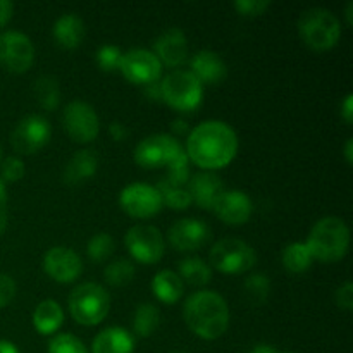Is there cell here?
I'll return each mask as SVG.
<instances>
[{"label": "cell", "instance_id": "cell-17", "mask_svg": "<svg viewBox=\"0 0 353 353\" xmlns=\"http://www.w3.org/2000/svg\"><path fill=\"white\" fill-rule=\"evenodd\" d=\"M154 55L162 68H172V71L188 62V38L181 28H169L154 41Z\"/></svg>", "mask_w": 353, "mask_h": 353}, {"label": "cell", "instance_id": "cell-39", "mask_svg": "<svg viewBox=\"0 0 353 353\" xmlns=\"http://www.w3.org/2000/svg\"><path fill=\"white\" fill-rule=\"evenodd\" d=\"M334 300H336V305L340 309L347 310V312L353 310V283L345 281L334 293Z\"/></svg>", "mask_w": 353, "mask_h": 353}, {"label": "cell", "instance_id": "cell-18", "mask_svg": "<svg viewBox=\"0 0 353 353\" xmlns=\"http://www.w3.org/2000/svg\"><path fill=\"white\" fill-rule=\"evenodd\" d=\"M212 212L224 224L241 226L250 221L252 212H254V202L241 190H224L223 195L214 203Z\"/></svg>", "mask_w": 353, "mask_h": 353}, {"label": "cell", "instance_id": "cell-40", "mask_svg": "<svg viewBox=\"0 0 353 353\" xmlns=\"http://www.w3.org/2000/svg\"><path fill=\"white\" fill-rule=\"evenodd\" d=\"M9 221V196H7L6 183L0 179V236L6 233Z\"/></svg>", "mask_w": 353, "mask_h": 353}, {"label": "cell", "instance_id": "cell-15", "mask_svg": "<svg viewBox=\"0 0 353 353\" xmlns=\"http://www.w3.org/2000/svg\"><path fill=\"white\" fill-rule=\"evenodd\" d=\"M43 271L45 274L55 283L68 285L74 283L83 272V261L72 248L68 247H52L43 255Z\"/></svg>", "mask_w": 353, "mask_h": 353}, {"label": "cell", "instance_id": "cell-23", "mask_svg": "<svg viewBox=\"0 0 353 353\" xmlns=\"http://www.w3.org/2000/svg\"><path fill=\"white\" fill-rule=\"evenodd\" d=\"M97 169H99V155L93 150L83 148L69 159L62 172V179L65 185H81L97 174Z\"/></svg>", "mask_w": 353, "mask_h": 353}, {"label": "cell", "instance_id": "cell-6", "mask_svg": "<svg viewBox=\"0 0 353 353\" xmlns=\"http://www.w3.org/2000/svg\"><path fill=\"white\" fill-rule=\"evenodd\" d=\"M69 314L81 326H99L110 310V295L102 285L93 281L74 286L68 300Z\"/></svg>", "mask_w": 353, "mask_h": 353}, {"label": "cell", "instance_id": "cell-8", "mask_svg": "<svg viewBox=\"0 0 353 353\" xmlns=\"http://www.w3.org/2000/svg\"><path fill=\"white\" fill-rule=\"evenodd\" d=\"M255 264H257V254L254 247L240 238H223L210 248L209 265L221 274H243L252 271Z\"/></svg>", "mask_w": 353, "mask_h": 353}, {"label": "cell", "instance_id": "cell-47", "mask_svg": "<svg viewBox=\"0 0 353 353\" xmlns=\"http://www.w3.org/2000/svg\"><path fill=\"white\" fill-rule=\"evenodd\" d=\"M0 353H21L19 348L9 340H0Z\"/></svg>", "mask_w": 353, "mask_h": 353}, {"label": "cell", "instance_id": "cell-29", "mask_svg": "<svg viewBox=\"0 0 353 353\" xmlns=\"http://www.w3.org/2000/svg\"><path fill=\"white\" fill-rule=\"evenodd\" d=\"M161 324V310L150 302L140 303L133 316V334L138 338H150Z\"/></svg>", "mask_w": 353, "mask_h": 353}, {"label": "cell", "instance_id": "cell-14", "mask_svg": "<svg viewBox=\"0 0 353 353\" xmlns=\"http://www.w3.org/2000/svg\"><path fill=\"white\" fill-rule=\"evenodd\" d=\"M119 71L133 85L147 86L161 79L162 64L152 50L133 48V50H128L123 54Z\"/></svg>", "mask_w": 353, "mask_h": 353}, {"label": "cell", "instance_id": "cell-9", "mask_svg": "<svg viewBox=\"0 0 353 353\" xmlns=\"http://www.w3.org/2000/svg\"><path fill=\"white\" fill-rule=\"evenodd\" d=\"M124 245L134 262L154 265L164 257L165 241L161 230L150 224L131 226L124 234Z\"/></svg>", "mask_w": 353, "mask_h": 353}, {"label": "cell", "instance_id": "cell-21", "mask_svg": "<svg viewBox=\"0 0 353 353\" xmlns=\"http://www.w3.org/2000/svg\"><path fill=\"white\" fill-rule=\"evenodd\" d=\"M137 341L126 327L110 326L100 331L92 343L90 353H134Z\"/></svg>", "mask_w": 353, "mask_h": 353}, {"label": "cell", "instance_id": "cell-3", "mask_svg": "<svg viewBox=\"0 0 353 353\" xmlns=\"http://www.w3.org/2000/svg\"><path fill=\"white\" fill-rule=\"evenodd\" d=\"M183 319L195 336L214 341L230 327V307L219 293L199 290L185 300Z\"/></svg>", "mask_w": 353, "mask_h": 353}, {"label": "cell", "instance_id": "cell-43", "mask_svg": "<svg viewBox=\"0 0 353 353\" xmlns=\"http://www.w3.org/2000/svg\"><path fill=\"white\" fill-rule=\"evenodd\" d=\"M14 14V3L10 0H0V28L6 26Z\"/></svg>", "mask_w": 353, "mask_h": 353}, {"label": "cell", "instance_id": "cell-51", "mask_svg": "<svg viewBox=\"0 0 353 353\" xmlns=\"http://www.w3.org/2000/svg\"><path fill=\"white\" fill-rule=\"evenodd\" d=\"M0 159H2V148H0Z\"/></svg>", "mask_w": 353, "mask_h": 353}, {"label": "cell", "instance_id": "cell-37", "mask_svg": "<svg viewBox=\"0 0 353 353\" xmlns=\"http://www.w3.org/2000/svg\"><path fill=\"white\" fill-rule=\"evenodd\" d=\"M233 7L240 16L255 17L262 16L271 7V2L269 0H236Z\"/></svg>", "mask_w": 353, "mask_h": 353}, {"label": "cell", "instance_id": "cell-1", "mask_svg": "<svg viewBox=\"0 0 353 353\" xmlns=\"http://www.w3.org/2000/svg\"><path fill=\"white\" fill-rule=\"evenodd\" d=\"M236 131L219 119H209L190 130L185 152L188 161L202 171H219L230 165L238 154Z\"/></svg>", "mask_w": 353, "mask_h": 353}, {"label": "cell", "instance_id": "cell-28", "mask_svg": "<svg viewBox=\"0 0 353 353\" xmlns=\"http://www.w3.org/2000/svg\"><path fill=\"white\" fill-rule=\"evenodd\" d=\"M159 195L162 199V205H168L172 210H185L192 205V196H190L186 185L171 181L164 178L155 185Z\"/></svg>", "mask_w": 353, "mask_h": 353}, {"label": "cell", "instance_id": "cell-46", "mask_svg": "<svg viewBox=\"0 0 353 353\" xmlns=\"http://www.w3.org/2000/svg\"><path fill=\"white\" fill-rule=\"evenodd\" d=\"M247 353H283V352L278 350V348L271 347V345H268V343H259V345H255L254 348H250Z\"/></svg>", "mask_w": 353, "mask_h": 353}, {"label": "cell", "instance_id": "cell-10", "mask_svg": "<svg viewBox=\"0 0 353 353\" xmlns=\"http://www.w3.org/2000/svg\"><path fill=\"white\" fill-rule=\"evenodd\" d=\"M62 128L74 143H92L100 133V119L95 107L83 100H72L62 112Z\"/></svg>", "mask_w": 353, "mask_h": 353}, {"label": "cell", "instance_id": "cell-32", "mask_svg": "<svg viewBox=\"0 0 353 353\" xmlns=\"http://www.w3.org/2000/svg\"><path fill=\"white\" fill-rule=\"evenodd\" d=\"M114 248H116V243L109 233H97L86 243V255L90 261L99 264V262L107 261L114 254Z\"/></svg>", "mask_w": 353, "mask_h": 353}, {"label": "cell", "instance_id": "cell-16", "mask_svg": "<svg viewBox=\"0 0 353 353\" xmlns=\"http://www.w3.org/2000/svg\"><path fill=\"white\" fill-rule=\"evenodd\" d=\"M210 240V228L195 217L178 219L168 231V241L178 252H196Z\"/></svg>", "mask_w": 353, "mask_h": 353}, {"label": "cell", "instance_id": "cell-5", "mask_svg": "<svg viewBox=\"0 0 353 353\" xmlns=\"http://www.w3.org/2000/svg\"><path fill=\"white\" fill-rule=\"evenodd\" d=\"M299 34L303 43L316 52L336 47L341 38V23L336 14L324 7H312L300 14Z\"/></svg>", "mask_w": 353, "mask_h": 353}, {"label": "cell", "instance_id": "cell-36", "mask_svg": "<svg viewBox=\"0 0 353 353\" xmlns=\"http://www.w3.org/2000/svg\"><path fill=\"white\" fill-rule=\"evenodd\" d=\"M24 172V162L19 157H7L2 162V168H0V179L3 183H17L19 179H23Z\"/></svg>", "mask_w": 353, "mask_h": 353}, {"label": "cell", "instance_id": "cell-22", "mask_svg": "<svg viewBox=\"0 0 353 353\" xmlns=\"http://www.w3.org/2000/svg\"><path fill=\"white\" fill-rule=\"evenodd\" d=\"M86 34L85 23L78 14H62L52 28V37H54L55 43L65 50H74L83 43Z\"/></svg>", "mask_w": 353, "mask_h": 353}, {"label": "cell", "instance_id": "cell-4", "mask_svg": "<svg viewBox=\"0 0 353 353\" xmlns=\"http://www.w3.org/2000/svg\"><path fill=\"white\" fill-rule=\"evenodd\" d=\"M314 261L324 264L340 262L350 248V228L341 217L326 216L317 221L303 241Z\"/></svg>", "mask_w": 353, "mask_h": 353}, {"label": "cell", "instance_id": "cell-13", "mask_svg": "<svg viewBox=\"0 0 353 353\" xmlns=\"http://www.w3.org/2000/svg\"><path fill=\"white\" fill-rule=\"evenodd\" d=\"M52 126L40 114L24 116L12 131V147L21 155H33L50 141Z\"/></svg>", "mask_w": 353, "mask_h": 353}, {"label": "cell", "instance_id": "cell-26", "mask_svg": "<svg viewBox=\"0 0 353 353\" xmlns=\"http://www.w3.org/2000/svg\"><path fill=\"white\" fill-rule=\"evenodd\" d=\"M178 276L185 285L193 286V288H203L212 279V268L209 265V262L202 261L200 257H188L179 262Z\"/></svg>", "mask_w": 353, "mask_h": 353}, {"label": "cell", "instance_id": "cell-42", "mask_svg": "<svg viewBox=\"0 0 353 353\" xmlns=\"http://www.w3.org/2000/svg\"><path fill=\"white\" fill-rule=\"evenodd\" d=\"M109 134L112 137V140L123 141L128 137V128L123 123H119V121H112L109 124Z\"/></svg>", "mask_w": 353, "mask_h": 353}, {"label": "cell", "instance_id": "cell-35", "mask_svg": "<svg viewBox=\"0 0 353 353\" xmlns=\"http://www.w3.org/2000/svg\"><path fill=\"white\" fill-rule=\"evenodd\" d=\"M124 52L121 50L117 45L105 43L97 50V64L102 71L105 72H114L119 69L121 59H123Z\"/></svg>", "mask_w": 353, "mask_h": 353}, {"label": "cell", "instance_id": "cell-44", "mask_svg": "<svg viewBox=\"0 0 353 353\" xmlns=\"http://www.w3.org/2000/svg\"><path fill=\"white\" fill-rule=\"evenodd\" d=\"M341 117H343V121L347 124L353 123V95L352 93H348V95L345 97L343 102H341Z\"/></svg>", "mask_w": 353, "mask_h": 353}, {"label": "cell", "instance_id": "cell-25", "mask_svg": "<svg viewBox=\"0 0 353 353\" xmlns=\"http://www.w3.org/2000/svg\"><path fill=\"white\" fill-rule=\"evenodd\" d=\"M152 292L159 302L165 305L178 303L185 295V283L178 276V272L171 269H162L152 279Z\"/></svg>", "mask_w": 353, "mask_h": 353}, {"label": "cell", "instance_id": "cell-24", "mask_svg": "<svg viewBox=\"0 0 353 353\" xmlns=\"http://www.w3.org/2000/svg\"><path fill=\"white\" fill-rule=\"evenodd\" d=\"M31 321H33V327L37 330V333H40L41 336H52L64 324V310H62L61 303H57L55 300H41L34 307Z\"/></svg>", "mask_w": 353, "mask_h": 353}, {"label": "cell", "instance_id": "cell-48", "mask_svg": "<svg viewBox=\"0 0 353 353\" xmlns=\"http://www.w3.org/2000/svg\"><path fill=\"white\" fill-rule=\"evenodd\" d=\"M343 155H345V161H347V164L352 165L353 164V140L352 138H348L347 143H345Z\"/></svg>", "mask_w": 353, "mask_h": 353}, {"label": "cell", "instance_id": "cell-45", "mask_svg": "<svg viewBox=\"0 0 353 353\" xmlns=\"http://www.w3.org/2000/svg\"><path fill=\"white\" fill-rule=\"evenodd\" d=\"M169 134H172V137H188L190 134V126H188V123H186V121H183V119H176V121H172L171 123V133Z\"/></svg>", "mask_w": 353, "mask_h": 353}, {"label": "cell", "instance_id": "cell-41", "mask_svg": "<svg viewBox=\"0 0 353 353\" xmlns=\"http://www.w3.org/2000/svg\"><path fill=\"white\" fill-rule=\"evenodd\" d=\"M143 88V95L147 97L152 102H162V92H161V79L155 83H150L147 86H141Z\"/></svg>", "mask_w": 353, "mask_h": 353}, {"label": "cell", "instance_id": "cell-12", "mask_svg": "<svg viewBox=\"0 0 353 353\" xmlns=\"http://www.w3.org/2000/svg\"><path fill=\"white\" fill-rule=\"evenodd\" d=\"M34 62V45L21 31L0 33V65L14 74H23Z\"/></svg>", "mask_w": 353, "mask_h": 353}, {"label": "cell", "instance_id": "cell-33", "mask_svg": "<svg viewBox=\"0 0 353 353\" xmlns=\"http://www.w3.org/2000/svg\"><path fill=\"white\" fill-rule=\"evenodd\" d=\"M245 293L255 305H262L271 293V279L264 272H255L245 279Z\"/></svg>", "mask_w": 353, "mask_h": 353}, {"label": "cell", "instance_id": "cell-20", "mask_svg": "<svg viewBox=\"0 0 353 353\" xmlns=\"http://www.w3.org/2000/svg\"><path fill=\"white\" fill-rule=\"evenodd\" d=\"M188 71L202 85H219L228 76V65L217 52L200 50L190 59Z\"/></svg>", "mask_w": 353, "mask_h": 353}, {"label": "cell", "instance_id": "cell-38", "mask_svg": "<svg viewBox=\"0 0 353 353\" xmlns=\"http://www.w3.org/2000/svg\"><path fill=\"white\" fill-rule=\"evenodd\" d=\"M16 281L9 274L0 272V310L9 305L16 296Z\"/></svg>", "mask_w": 353, "mask_h": 353}, {"label": "cell", "instance_id": "cell-49", "mask_svg": "<svg viewBox=\"0 0 353 353\" xmlns=\"http://www.w3.org/2000/svg\"><path fill=\"white\" fill-rule=\"evenodd\" d=\"M345 17H347V24L348 26H352L353 24V2L347 3V9H345Z\"/></svg>", "mask_w": 353, "mask_h": 353}, {"label": "cell", "instance_id": "cell-50", "mask_svg": "<svg viewBox=\"0 0 353 353\" xmlns=\"http://www.w3.org/2000/svg\"><path fill=\"white\" fill-rule=\"evenodd\" d=\"M171 353H185V352H181V350H174V352H171Z\"/></svg>", "mask_w": 353, "mask_h": 353}, {"label": "cell", "instance_id": "cell-2", "mask_svg": "<svg viewBox=\"0 0 353 353\" xmlns=\"http://www.w3.org/2000/svg\"><path fill=\"white\" fill-rule=\"evenodd\" d=\"M133 159L143 169L165 168V178L179 185H188L192 176L185 147L169 133H155L143 138L134 148Z\"/></svg>", "mask_w": 353, "mask_h": 353}, {"label": "cell", "instance_id": "cell-34", "mask_svg": "<svg viewBox=\"0 0 353 353\" xmlns=\"http://www.w3.org/2000/svg\"><path fill=\"white\" fill-rule=\"evenodd\" d=\"M47 353H90V350L74 334L61 333L52 338Z\"/></svg>", "mask_w": 353, "mask_h": 353}, {"label": "cell", "instance_id": "cell-30", "mask_svg": "<svg viewBox=\"0 0 353 353\" xmlns=\"http://www.w3.org/2000/svg\"><path fill=\"white\" fill-rule=\"evenodd\" d=\"M33 93L41 109L55 110L61 105V86L54 76H40L33 83Z\"/></svg>", "mask_w": 353, "mask_h": 353}, {"label": "cell", "instance_id": "cell-27", "mask_svg": "<svg viewBox=\"0 0 353 353\" xmlns=\"http://www.w3.org/2000/svg\"><path fill=\"white\" fill-rule=\"evenodd\" d=\"M281 262L283 268L292 274H303L310 269L314 259L303 241H293L283 248Z\"/></svg>", "mask_w": 353, "mask_h": 353}, {"label": "cell", "instance_id": "cell-19", "mask_svg": "<svg viewBox=\"0 0 353 353\" xmlns=\"http://www.w3.org/2000/svg\"><path fill=\"white\" fill-rule=\"evenodd\" d=\"M186 188H188L190 196H192V203H195L202 210H212L214 203L217 202V199L226 190L223 179L216 172L210 171H202L190 176Z\"/></svg>", "mask_w": 353, "mask_h": 353}, {"label": "cell", "instance_id": "cell-11", "mask_svg": "<svg viewBox=\"0 0 353 353\" xmlns=\"http://www.w3.org/2000/svg\"><path fill=\"white\" fill-rule=\"evenodd\" d=\"M119 207L133 219H150L162 210V199L155 185L130 183L119 193Z\"/></svg>", "mask_w": 353, "mask_h": 353}, {"label": "cell", "instance_id": "cell-7", "mask_svg": "<svg viewBox=\"0 0 353 353\" xmlns=\"http://www.w3.org/2000/svg\"><path fill=\"white\" fill-rule=\"evenodd\" d=\"M162 102L178 112H193L203 100V85L188 71L174 69L161 79Z\"/></svg>", "mask_w": 353, "mask_h": 353}, {"label": "cell", "instance_id": "cell-31", "mask_svg": "<svg viewBox=\"0 0 353 353\" xmlns=\"http://www.w3.org/2000/svg\"><path fill=\"white\" fill-rule=\"evenodd\" d=\"M137 274V268H134L133 261L130 259H116V261L109 262L107 268L103 269V279L109 286L114 288H123V286L130 285Z\"/></svg>", "mask_w": 353, "mask_h": 353}]
</instances>
